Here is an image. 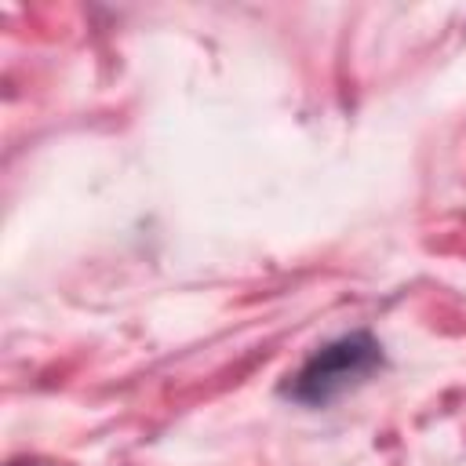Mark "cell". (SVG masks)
<instances>
[{
	"label": "cell",
	"mask_w": 466,
	"mask_h": 466,
	"mask_svg": "<svg viewBox=\"0 0 466 466\" xmlns=\"http://www.w3.org/2000/svg\"><path fill=\"white\" fill-rule=\"evenodd\" d=\"M386 368V350L371 331H346L320 350H313L295 375L280 386V393L302 408H324L364 386L375 371Z\"/></svg>",
	"instance_id": "cell-1"
}]
</instances>
